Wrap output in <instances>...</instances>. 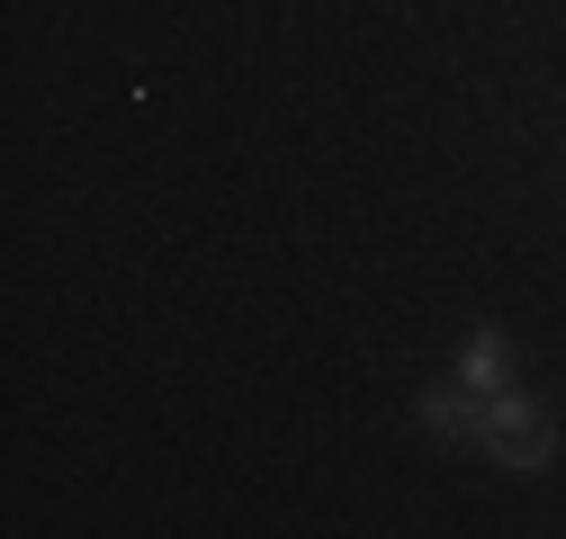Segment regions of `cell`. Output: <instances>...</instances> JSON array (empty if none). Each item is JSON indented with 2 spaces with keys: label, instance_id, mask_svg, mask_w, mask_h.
I'll list each match as a JSON object with an SVG mask.
<instances>
[{
  "label": "cell",
  "instance_id": "6da1fadb",
  "mask_svg": "<svg viewBox=\"0 0 566 539\" xmlns=\"http://www.w3.org/2000/svg\"><path fill=\"white\" fill-rule=\"evenodd\" d=\"M422 432L476 441V432H485V395H476V387H432V395H422Z\"/></svg>",
  "mask_w": 566,
  "mask_h": 539
},
{
  "label": "cell",
  "instance_id": "7a4b0ae2",
  "mask_svg": "<svg viewBox=\"0 0 566 539\" xmlns=\"http://www.w3.org/2000/svg\"><path fill=\"white\" fill-rule=\"evenodd\" d=\"M522 432H539V404L513 395V387H494V395H485V432H476V450H504V441H522Z\"/></svg>",
  "mask_w": 566,
  "mask_h": 539
},
{
  "label": "cell",
  "instance_id": "3957f363",
  "mask_svg": "<svg viewBox=\"0 0 566 539\" xmlns=\"http://www.w3.org/2000/svg\"><path fill=\"white\" fill-rule=\"evenodd\" d=\"M504 369H513V351H504V332H468V351H459V387H476V395H494L504 387Z\"/></svg>",
  "mask_w": 566,
  "mask_h": 539
},
{
  "label": "cell",
  "instance_id": "277c9868",
  "mask_svg": "<svg viewBox=\"0 0 566 539\" xmlns=\"http://www.w3.org/2000/svg\"><path fill=\"white\" fill-rule=\"evenodd\" d=\"M494 458H504V467H557V432L539 423V432H522V441H504V450H494Z\"/></svg>",
  "mask_w": 566,
  "mask_h": 539
}]
</instances>
